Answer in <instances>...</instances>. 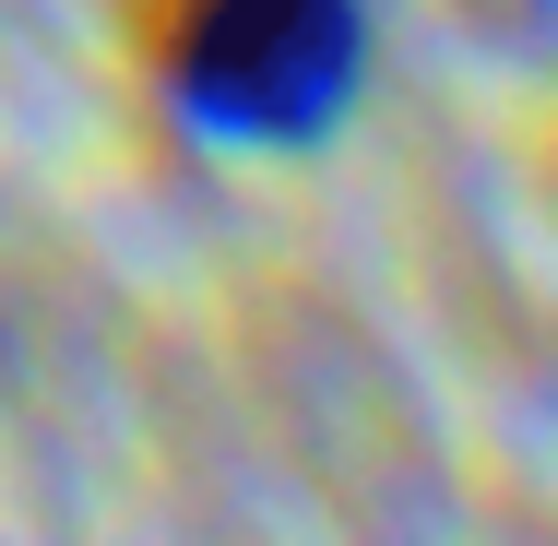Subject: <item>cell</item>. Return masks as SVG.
<instances>
[{"mask_svg": "<svg viewBox=\"0 0 558 546\" xmlns=\"http://www.w3.org/2000/svg\"><path fill=\"white\" fill-rule=\"evenodd\" d=\"M167 108L226 155H310L368 96V0H179L155 36Z\"/></svg>", "mask_w": 558, "mask_h": 546, "instance_id": "cell-1", "label": "cell"}]
</instances>
